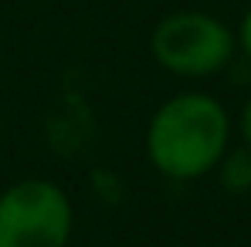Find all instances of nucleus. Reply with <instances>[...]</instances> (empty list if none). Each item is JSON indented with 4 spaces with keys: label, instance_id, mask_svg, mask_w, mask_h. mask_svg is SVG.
Masks as SVG:
<instances>
[{
    "label": "nucleus",
    "instance_id": "obj_1",
    "mask_svg": "<svg viewBox=\"0 0 251 247\" xmlns=\"http://www.w3.org/2000/svg\"><path fill=\"white\" fill-rule=\"evenodd\" d=\"M231 146V115L207 91L167 98L146 125V156L167 180H201L214 173Z\"/></svg>",
    "mask_w": 251,
    "mask_h": 247
},
{
    "label": "nucleus",
    "instance_id": "obj_2",
    "mask_svg": "<svg viewBox=\"0 0 251 247\" xmlns=\"http://www.w3.org/2000/svg\"><path fill=\"white\" fill-rule=\"evenodd\" d=\"M234 47V31L221 17L204 10H173L150 34V51L156 65L176 78L221 75L231 65Z\"/></svg>",
    "mask_w": 251,
    "mask_h": 247
},
{
    "label": "nucleus",
    "instance_id": "obj_3",
    "mask_svg": "<svg viewBox=\"0 0 251 247\" xmlns=\"http://www.w3.org/2000/svg\"><path fill=\"white\" fill-rule=\"evenodd\" d=\"M75 206L51 180H21L0 193V247H68Z\"/></svg>",
    "mask_w": 251,
    "mask_h": 247
},
{
    "label": "nucleus",
    "instance_id": "obj_4",
    "mask_svg": "<svg viewBox=\"0 0 251 247\" xmlns=\"http://www.w3.org/2000/svg\"><path fill=\"white\" fill-rule=\"evenodd\" d=\"M214 173H217V183L224 193H231V197L251 193V149L248 146H238V149L227 146V153L214 166Z\"/></svg>",
    "mask_w": 251,
    "mask_h": 247
},
{
    "label": "nucleus",
    "instance_id": "obj_5",
    "mask_svg": "<svg viewBox=\"0 0 251 247\" xmlns=\"http://www.w3.org/2000/svg\"><path fill=\"white\" fill-rule=\"evenodd\" d=\"M238 47H241V54L251 61V7L245 10V17H241V24H238Z\"/></svg>",
    "mask_w": 251,
    "mask_h": 247
},
{
    "label": "nucleus",
    "instance_id": "obj_6",
    "mask_svg": "<svg viewBox=\"0 0 251 247\" xmlns=\"http://www.w3.org/2000/svg\"><path fill=\"white\" fill-rule=\"evenodd\" d=\"M238 129H241V146H248V149H251V98L245 102V109H241Z\"/></svg>",
    "mask_w": 251,
    "mask_h": 247
}]
</instances>
